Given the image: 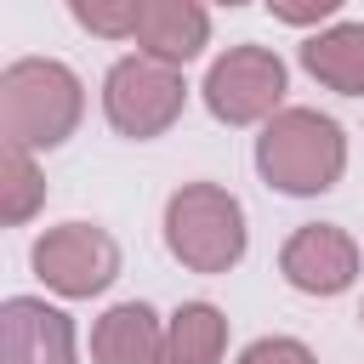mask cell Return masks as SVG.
I'll use <instances>...</instances> for the list:
<instances>
[{
    "label": "cell",
    "mask_w": 364,
    "mask_h": 364,
    "mask_svg": "<svg viewBox=\"0 0 364 364\" xmlns=\"http://www.w3.org/2000/svg\"><path fill=\"white\" fill-rule=\"evenodd\" d=\"M85 119V85L57 57H17L0 74V136L23 154L63 148Z\"/></svg>",
    "instance_id": "1"
},
{
    "label": "cell",
    "mask_w": 364,
    "mask_h": 364,
    "mask_svg": "<svg viewBox=\"0 0 364 364\" xmlns=\"http://www.w3.org/2000/svg\"><path fill=\"white\" fill-rule=\"evenodd\" d=\"M256 171L284 199H318L347 176V131L318 108H279L256 131Z\"/></svg>",
    "instance_id": "2"
},
{
    "label": "cell",
    "mask_w": 364,
    "mask_h": 364,
    "mask_svg": "<svg viewBox=\"0 0 364 364\" xmlns=\"http://www.w3.org/2000/svg\"><path fill=\"white\" fill-rule=\"evenodd\" d=\"M165 250L188 273H233L250 250V222L233 188L222 182H182L165 199Z\"/></svg>",
    "instance_id": "3"
},
{
    "label": "cell",
    "mask_w": 364,
    "mask_h": 364,
    "mask_svg": "<svg viewBox=\"0 0 364 364\" xmlns=\"http://www.w3.org/2000/svg\"><path fill=\"white\" fill-rule=\"evenodd\" d=\"M188 108V80L171 63H154L142 51L119 57L102 74V119L125 136V142H154L165 136Z\"/></svg>",
    "instance_id": "4"
},
{
    "label": "cell",
    "mask_w": 364,
    "mask_h": 364,
    "mask_svg": "<svg viewBox=\"0 0 364 364\" xmlns=\"http://www.w3.org/2000/svg\"><path fill=\"white\" fill-rule=\"evenodd\" d=\"M284 91H290L284 57L273 46H250V40L210 57L205 85H199L210 119H222V125H267L284 108Z\"/></svg>",
    "instance_id": "5"
},
{
    "label": "cell",
    "mask_w": 364,
    "mask_h": 364,
    "mask_svg": "<svg viewBox=\"0 0 364 364\" xmlns=\"http://www.w3.org/2000/svg\"><path fill=\"white\" fill-rule=\"evenodd\" d=\"M34 279L63 301H91L119 279V245L97 222H57L28 250Z\"/></svg>",
    "instance_id": "6"
},
{
    "label": "cell",
    "mask_w": 364,
    "mask_h": 364,
    "mask_svg": "<svg viewBox=\"0 0 364 364\" xmlns=\"http://www.w3.org/2000/svg\"><path fill=\"white\" fill-rule=\"evenodd\" d=\"M279 273H284L290 290L330 301V296H347L358 284L364 256H358V239L347 228H336V222H301L279 245Z\"/></svg>",
    "instance_id": "7"
},
{
    "label": "cell",
    "mask_w": 364,
    "mask_h": 364,
    "mask_svg": "<svg viewBox=\"0 0 364 364\" xmlns=\"http://www.w3.org/2000/svg\"><path fill=\"white\" fill-rule=\"evenodd\" d=\"M0 364H80L74 318L46 296L0 301Z\"/></svg>",
    "instance_id": "8"
},
{
    "label": "cell",
    "mask_w": 364,
    "mask_h": 364,
    "mask_svg": "<svg viewBox=\"0 0 364 364\" xmlns=\"http://www.w3.org/2000/svg\"><path fill=\"white\" fill-rule=\"evenodd\" d=\"M210 46V11L205 0H142L136 23V51L171 68H188Z\"/></svg>",
    "instance_id": "9"
},
{
    "label": "cell",
    "mask_w": 364,
    "mask_h": 364,
    "mask_svg": "<svg viewBox=\"0 0 364 364\" xmlns=\"http://www.w3.org/2000/svg\"><path fill=\"white\" fill-rule=\"evenodd\" d=\"M165 318L148 301H114L91 324V364H159Z\"/></svg>",
    "instance_id": "10"
},
{
    "label": "cell",
    "mask_w": 364,
    "mask_h": 364,
    "mask_svg": "<svg viewBox=\"0 0 364 364\" xmlns=\"http://www.w3.org/2000/svg\"><path fill=\"white\" fill-rule=\"evenodd\" d=\"M301 68L336 91V97H364V23H324L301 40Z\"/></svg>",
    "instance_id": "11"
},
{
    "label": "cell",
    "mask_w": 364,
    "mask_h": 364,
    "mask_svg": "<svg viewBox=\"0 0 364 364\" xmlns=\"http://www.w3.org/2000/svg\"><path fill=\"white\" fill-rule=\"evenodd\" d=\"M228 358V313L216 301H182L165 318L159 364H222Z\"/></svg>",
    "instance_id": "12"
},
{
    "label": "cell",
    "mask_w": 364,
    "mask_h": 364,
    "mask_svg": "<svg viewBox=\"0 0 364 364\" xmlns=\"http://www.w3.org/2000/svg\"><path fill=\"white\" fill-rule=\"evenodd\" d=\"M40 205H46V176H40L34 154L6 148V159H0V222L6 228H23Z\"/></svg>",
    "instance_id": "13"
},
{
    "label": "cell",
    "mask_w": 364,
    "mask_h": 364,
    "mask_svg": "<svg viewBox=\"0 0 364 364\" xmlns=\"http://www.w3.org/2000/svg\"><path fill=\"white\" fill-rule=\"evenodd\" d=\"M68 17L97 40H136L142 0H68Z\"/></svg>",
    "instance_id": "14"
},
{
    "label": "cell",
    "mask_w": 364,
    "mask_h": 364,
    "mask_svg": "<svg viewBox=\"0 0 364 364\" xmlns=\"http://www.w3.org/2000/svg\"><path fill=\"white\" fill-rule=\"evenodd\" d=\"M233 364H318V353L301 336H256Z\"/></svg>",
    "instance_id": "15"
},
{
    "label": "cell",
    "mask_w": 364,
    "mask_h": 364,
    "mask_svg": "<svg viewBox=\"0 0 364 364\" xmlns=\"http://www.w3.org/2000/svg\"><path fill=\"white\" fill-rule=\"evenodd\" d=\"M267 11H273V23H284V28H318V23H330L347 0H262Z\"/></svg>",
    "instance_id": "16"
},
{
    "label": "cell",
    "mask_w": 364,
    "mask_h": 364,
    "mask_svg": "<svg viewBox=\"0 0 364 364\" xmlns=\"http://www.w3.org/2000/svg\"><path fill=\"white\" fill-rule=\"evenodd\" d=\"M205 6H228L233 11V6H250V0H205Z\"/></svg>",
    "instance_id": "17"
},
{
    "label": "cell",
    "mask_w": 364,
    "mask_h": 364,
    "mask_svg": "<svg viewBox=\"0 0 364 364\" xmlns=\"http://www.w3.org/2000/svg\"><path fill=\"white\" fill-rule=\"evenodd\" d=\"M358 324H364V307H358Z\"/></svg>",
    "instance_id": "18"
}]
</instances>
